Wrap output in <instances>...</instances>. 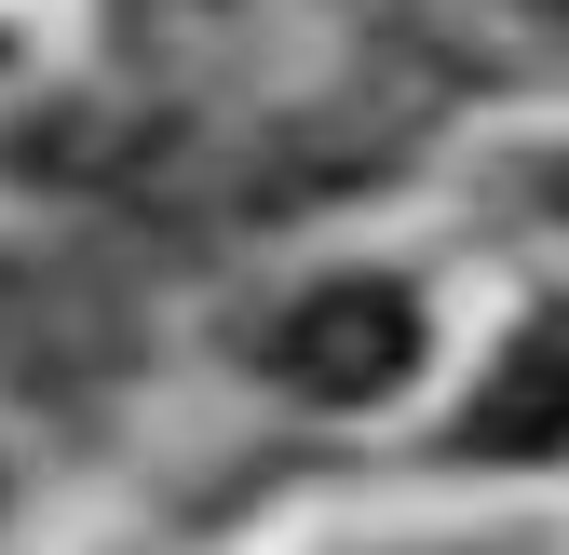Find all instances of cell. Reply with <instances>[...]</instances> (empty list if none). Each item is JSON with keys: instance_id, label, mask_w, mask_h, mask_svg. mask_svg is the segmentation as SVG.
Returning <instances> with one entry per match:
<instances>
[{"instance_id": "obj_1", "label": "cell", "mask_w": 569, "mask_h": 555, "mask_svg": "<svg viewBox=\"0 0 569 555\" xmlns=\"http://www.w3.org/2000/svg\"><path fill=\"white\" fill-rule=\"evenodd\" d=\"M407 366H420V312H407V285H380V271H339V285H312L271 325V380L326 393V406H380Z\"/></svg>"}, {"instance_id": "obj_2", "label": "cell", "mask_w": 569, "mask_h": 555, "mask_svg": "<svg viewBox=\"0 0 569 555\" xmlns=\"http://www.w3.org/2000/svg\"><path fill=\"white\" fill-rule=\"evenodd\" d=\"M556 447H569V299L516 325V353L461 406V461H556Z\"/></svg>"}]
</instances>
